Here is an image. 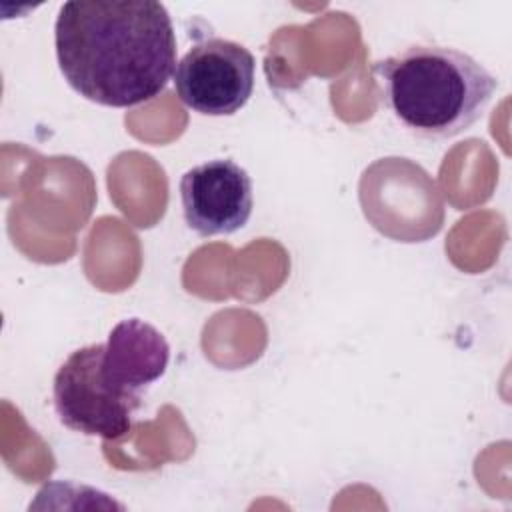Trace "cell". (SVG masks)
<instances>
[{
	"label": "cell",
	"instance_id": "5",
	"mask_svg": "<svg viewBox=\"0 0 512 512\" xmlns=\"http://www.w3.org/2000/svg\"><path fill=\"white\" fill-rule=\"evenodd\" d=\"M180 202L184 222L196 234H232L252 214V178L234 160L214 158L182 174Z\"/></svg>",
	"mask_w": 512,
	"mask_h": 512
},
{
	"label": "cell",
	"instance_id": "1",
	"mask_svg": "<svg viewBox=\"0 0 512 512\" xmlns=\"http://www.w3.org/2000/svg\"><path fill=\"white\" fill-rule=\"evenodd\" d=\"M54 48L68 86L110 108L154 100L178 64L170 14L156 0L64 2Z\"/></svg>",
	"mask_w": 512,
	"mask_h": 512
},
{
	"label": "cell",
	"instance_id": "6",
	"mask_svg": "<svg viewBox=\"0 0 512 512\" xmlns=\"http://www.w3.org/2000/svg\"><path fill=\"white\" fill-rule=\"evenodd\" d=\"M170 362L166 338L140 318L118 322L104 342L102 370L122 392L142 396V390L164 376Z\"/></svg>",
	"mask_w": 512,
	"mask_h": 512
},
{
	"label": "cell",
	"instance_id": "2",
	"mask_svg": "<svg viewBox=\"0 0 512 512\" xmlns=\"http://www.w3.org/2000/svg\"><path fill=\"white\" fill-rule=\"evenodd\" d=\"M386 108L414 136L452 138L476 124L498 80L470 54L416 44L372 68Z\"/></svg>",
	"mask_w": 512,
	"mask_h": 512
},
{
	"label": "cell",
	"instance_id": "3",
	"mask_svg": "<svg viewBox=\"0 0 512 512\" xmlns=\"http://www.w3.org/2000/svg\"><path fill=\"white\" fill-rule=\"evenodd\" d=\"M104 344L74 350L54 374L52 400L58 420L80 434L118 440L132 430L142 396L112 386L102 370Z\"/></svg>",
	"mask_w": 512,
	"mask_h": 512
},
{
	"label": "cell",
	"instance_id": "4",
	"mask_svg": "<svg viewBox=\"0 0 512 512\" xmlns=\"http://www.w3.org/2000/svg\"><path fill=\"white\" fill-rule=\"evenodd\" d=\"M256 62L252 52L226 38L196 42L176 64L180 102L204 116L236 114L252 96Z\"/></svg>",
	"mask_w": 512,
	"mask_h": 512
}]
</instances>
